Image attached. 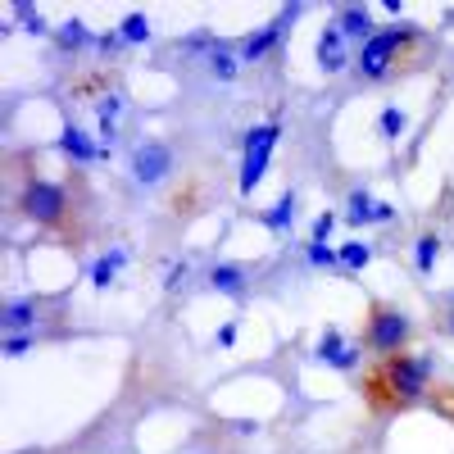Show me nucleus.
Listing matches in <instances>:
<instances>
[{
  "mask_svg": "<svg viewBox=\"0 0 454 454\" xmlns=\"http://www.w3.org/2000/svg\"><path fill=\"white\" fill-rule=\"evenodd\" d=\"M432 377H436V355L400 350L391 359H372L364 368L359 391L372 413H409L432 400Z\"/></svg>",
  "mask_w": 454,
  "mask_h": 454,
  "instance_id": "nucleus-1",
  "label": "nucleus"
},
{
  "mask_svg": "<svg viewBox=\"0 0 454 454\" xmlns=\"http://www.w3.org/2000/svg\"><path fill=\"white\" fill-rule=\"evenodd\" d=\"M19 214L36 227H46V232L64 237L68 246L73 241H82V209L78 200L68 196V186L64 182H51V177H23L19 186Z\"/></svg>",
  "mask_w": 454,
  "mask_h": 454,
  "instance_id": "nucleus-2",
  "label": "nucleus"
},
{
  "mask_svg": "<svg viewBox=\"0 0 454 454\" xmlns=\"http://www.w3.org/2000/svg\"><path fill=\"white\" fill-rule=\"evenodd\" d=\"M409 340H413V318L391 305V300H368V309H364V350L372 359H391L400 350H409Z\"/></svg>",
  "mask_w": 454,
  "mask_h": 454,
  "instance_id": "nucleus-3",
  "label": "nucleus"
},
{
  "mask_svg": "<svg viewBox=\"0 0 454 454\" xmlns=\"http://www.w3.org/2000/svg\"><path fill=\"white\" fill-rule=\"evenodd\" d=\"M419 42V27L413 23H395V27H377V36L368 46H359L355 55V73H359V82H382L387 73L400 64V55Z\"/></svg>",
  "mask_w": 454,
  "mask_h": 454,
  "instance_id": "nucleus-4",
  "label": "nucleus"
},
{
  "mask_svg": "<svg viewBox=\"0 0 454 454\" xmlns=\"http://www.w3.org/2000/svg\"><path fill=\"white\" fill-rule=\"evenodd\" d=\"M278 137H282V123H278V119L254 123V128L246 132V141H241V177H237V192H241V196H254V186L269 177Z\"/></svg>",
  "mask_w": 454,
  "mask_h": 454,
  "instance_id": "nucleus-5",
  "label": "nucleus"
},
{
  "mask_svg": "<svg viewBox=\"0 0 454 454\" xmlns=\"http://www.w3.org/2000/svg\"><path fill=\"white\" fill-rule=\"evenodd\" d=\"M168 173H173V145L160 141V137H145L132 150V182L137 186H160Z\"/></svg>",
  "mask_w": 454,
  "mask_h": 454,
  "instance_id": "nucleus-6",
  "label": "nucleus"
},
{
  "mask_svg": "<svg viewBox=\"0 0 454 454\" xmlns=\"http://www.w3.org/2000/svg\"><path fill=\"white\" fill-rule=\"evenodd\" d=\"M359 355H364V346H346L340 327H323L318 346H314V359L327 364V368H336V372H355L359 368Z\"/></svg>",
  "mask_w": 454,
  "mask_h": 454,
  "instance_id": "nucleus-7",
  "label": "nucleus"
},
{
  "mask_svg": "<svg viewBox=\"0 0 454 454\" xmlns=\"http://www.w3.org/2000/svg\"><path fill=\"white\" fill-rule=\"evenodd\" d=\"M314 55H318V68L327 73V78H336V73H346V68L355 64L346 32H340L336 23H327V27L318 32V46H314Z\"/></svg>",
  "mask_w": 454,
  "mask_h": 454,
  "instance_id": "nucleus-8",
  "label": "nucleus"
},
{
  "mask_svg": "<svg viewBox=\"0 0 454 454\" xmlns=\"http://www.w3.org/2000/svg\"><path fill=\"white\" fill-rule=\"evenodd\" d=\"M42 318V300L36 295H23V300H5V309H0V332L5 336H23L36 327Z\"/></svg>",
  "mask_w": 454,
  "mask_h": 454,
  "instance_id": "nucleus-9",
  "label": "nucleus"
},
{
  "mask_svg": "<svg viewBox=\"0 0 454 454\" xmlns=\"http://www.w3.org/2000/svg\"><path fill=\"white\" fill-rule=\"evenodd\" d=\"M286 19H295V10H286L278 23H263L254 36H246V42H241V64H259V59H269L273 55V46L282 42V23Z\"/></svg>",
  "mask_w": 454,
  "mask_h": 454,
  "instance_id": "nucleus-10",
  "label": "nucleus"
},
{
  "mask_svg": "<svg viewBox=\"0 0 454 454\" xmlns=\"http://www.w3.org/2000/svg\"><path fill=\"white\" fill-rule=\"evenodd\" d=\"M332 23L346 32V42H359V46H368L372 36H377V23H372V10H368V5H346V10H336Z\"/></svg>",
  "mask_w": 454,
  "mask_h": 454,
  "instance_id": "nucleus-11",
  "label": "nucleus"
},
{
  "mask_svg": "<svg viewBox=\"0 0 454 454\" xmlns=\"http://www.w3.org/2000/svg\"><path fill=\"white\" fill-rule=\"evenodd\" d=\"M391 218H395V209H391L387 200H372L368 192H350V200H346V223L364 227V223H391Z\"/></svg>",
  "mask_w": 454,
  "mask_h": 454,
  "instance_id": "nucleus-12",
  "label": "nucleus"
},
{
  "mask_svg": "<svg viewBox=\"0 0 454 454\" xmlns=\"http://www.w3.org/2000/svg\"><path fill=\"white\" fill-rule=\"evenodd\" d=\"M59 150H64V160H73V164H91L96 155H100V150H96V141L78 128V123H64V132H59Z\"/></svg>",
  "mask_w": 454,
  "mask_h": 454,
  "instance_id": "nucleus-13",
  "label": "nucleus"
},
{
  "mask_svg": "<svg viewBox=\"0 0 454 454\" xmlns=\"http://www.w3.org/2000/svg\"><path fill=\"white\" fill-rule=\"evenodd\" d=\"M209 286L223 291V295H232V300H241L246 295V269H241V263H214V269H209Z\"/></svg>",
  "mask_w": 454,
  "mask_h": 454,
  "instance_id": "nucleus-14",
  "label": "nucleus"
},
{
  "mask_svg": "<svg viewBox=\"0 0 454 454\" xmlns=\"http://www.w3.org/2000/svg\"><path fill=\"white\" fill-rule=\"evenodd\" d=\"M128 263V250H109V254H100L96 263H91V286L96 291H109L114 282H119V269Z\"/></svg>",
  "mask_w": 454,
  "mask_h": 454,
  "instance_id": "nucleus-15",
  "label": "nucleus"
},
{
  "mask_svg": "<svg viewBox=\"0 0 454 454\" xmlns=\"http://www.w3.org/2000/svg\"><path fill=\"white\" fill-rule=\"evenodd\" d=\"M205 68H209V78H218V82H237V73H241V59L227 51V46H214L209 55H205Z\"/></svg>",
  "mask_w": 454,
  "mask_h": 454,
  "instance_id": "nucleus-16",
  "label": "nucleus"
},
{
  "mask_svg": "<svg viewBox=\"0 0 454 454\" xmlns=\"http://www.w3.org/2000/svg\"><path fill=\"white\" fill-rule=\"evenodd\" d=\"M436 259H441V237L436 232H423L419 246H413V269L427 278V273H436Z\"/></svg>",
  "mask_w": 454,
  "mask_h": 454,
  "instance_id": "nucleus-17",
  "label": "nucleus"
},
{
  "mask_svg": "<svg viewBox=\"0 0 454 454\" xmlns=\"http://www.w3.org/2000/svg\"><path fill=\"white\" fill-rule=\"evenodd\" d=\"M259 223H263V227H273V232H286V227L295 223V196H291V192L278 196V205H273L269 214H259Z\"/></svg>",
  "mask_w": 454,
  "mask_h": 454,
  "instance_id": "nucleus-18",
  "label": "nucleus"
},
{
  "mask_svg": "<svg viewBox=\"0 0 454 454\" xmlns=\"http://www.w3.org/2000/svg\"><path fill=\"white\" fill-rule=\"evenodd\" d=\"M336 254H340V269H346V273H364L372 263V246H364V241H346Z\"/></svg>",
  "mask_w": 454,
  "mask_h": 454,
  "instance_id": "nucleus-19",
  "label": "nucleus"
},
{
  "mask_svg": "<svg viewBox=\"0 0 454 454\" xmlns=\"http://www.w3.org/2000/svg\"><path fill=\"white\" fill-rule=\"evenodd\" d=\"M377 128H382V137H387V141H400V137H404V128H409V119H404V109L387 105L382 114H377Z\"/></svg>",
  "mask_w": 454,
  "mask_h": 454,
  "instance_id": "nucleus-20",
  "label": "nucleus"
},
{
  "mask_svg": "<svg viewBox=\"0 0 454 454\" xmlns=\"http://www.w3.org/2000/svg\"><path fill=\"white\" fill-rule=\"evenodd\" d=\"M87 42H91V32H87L82 19H68V23L59 27V46H64V51H82Z\"/></svg>",
  "mask_w": 454,
  "mask_h": 454,
  "instance_id": "nucleus-21",
  "label": "nucleus"
},
{
  "mask_svg": "<svg viewBox=\"0 0 454 454\" xmlns=\"http://www.w3.org/2000/svg\"><path fill=\"white\" fill-rule=\"evenodd\" d=\"M119 27H123L119 36H123V42H132V46H137V42H150V19H145V14H128Z\"/></svg>",
  "mask_w": 454,
  "mask_h": 454,
  "instance_id": "nucleus-22",
  "label": "nucleus"
},
{
  "mask_svg": "<svg viewBox=\"0 0 454 454\" xmlns=\"http://www.w3.org/2000/svg\"><path fill=\"white\" fill-rule=\"evenodd\" d=\"M305 254H309L314 269H340V254H336L332 246H314V241H309V250H305Z\"/></svg>",
  "mask_w": 454,
  "mask_h": 454,
  "instance_id": "nucleus-23",
  "label": "nucleus"
},
{
  "mask_svg": "<svg viewBox=\"0 0 454 454\" xmlns=\"http://www.w3.org/2000/svg\"><path fill=\"white\" fill-rule=\"evenodd\" d=\"M27 346H36V332H23V336H5V346H0V350H5V359H19Z\"/></svg>",
  "mask_w": 454,
  "mask_h": 454,
  "instance_id": "nucleus-24",
  "label": "nucleus"
},
{
  "mask_svg": "<svg viewBox=\"0 0 454 454\" xmlns=\"http://www.w3.org/2000/svg\"><path fill=\"white\" fill-rule=\"evenodd\" d=\"M332 227H336V214H318V218H314V232H309V241H314V246H327Z\"/></svg>",
  "mask_w": 454,
  "mask_h": 454,
  "instance_id": "nucleus-25",
  "label": "nucleus"
},
{
  "mask_svg": "<svg viewBox=\"0 0 454 454\" xmlns=\"http://www.w3.org/2000/svg\"><path fill=\"white\" fill-rule=\"evenodd\" d=\"M186 278H192V263H173V269H168V282H164V286H168V291H177V286H182Z\"/></svg>",
  "mask_w": 454,
  "mask_h": 454,
  "instance_id": "nucleus-26",
  "label": "nucleus"
},
{
  "mask_svg": "<svg viewBox=\"0 0 454 454\" xmlns=\"http://www.w3.org/2000/svg\"><path fill=\"white\" fill-rule=\"evenodd\" d=\"M214 340H218V346H223V350H227V346H232V340H237V323H223V327H218V336H214Z\"/></svg>",
  "mask_w": 454,
  "mask_h": 454,
  "instance_id": "nucleus-27",
  "label": "nucleus"
},
{
  "mask_svg": "<svg viewBox=\"0 0 454 454\" xmlns=\"http://www.w3.org/2000/svg\"><path fill=\"white\" fill-rule=\"evenodd\" d=\"M441 332H445V336H454V305L441 314Z\"/></svg>",
  "mask_w": 454,
  "mask_h": 454,
  "instance_id": "nucleus-28",
  "label": "nucleus"
},
{
  "mask_svg": "<svg viewBox=\"0 0 454 454\" xmlns=\"http://www.w3.org/2000/svg\"><path fill=\"white\" fill-rule=\"evenodd\" d=\"M450 305H454V291H450Z\"/></svg>",
  "mask_w": 454,
  "mask_h": 454,
  "instance_id": "nucleus-29",
  "label": "nucleus"
},
{
  "mask_svg": "<svg viewBox=\"0 0 454 454\" xmlns=\"http://www.w3.org/2000/svg\"><path fill=\"white\" fill-rule=\"evenodd\" d=\"M445 409H454V404H445Z\"/></svg>",
  "mask_w": 454,
  "mask_h": 454,
  "instance_id": "nucleus-30",
  "label": "nucleus"
}]
</instances>
